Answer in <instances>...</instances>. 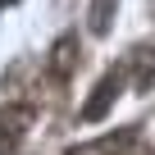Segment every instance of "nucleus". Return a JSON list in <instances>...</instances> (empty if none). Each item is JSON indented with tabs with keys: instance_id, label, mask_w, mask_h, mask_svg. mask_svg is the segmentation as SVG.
I'll return each mask as SVG.
<instances>
[{
	"instance_id": "0eeeda50",
	"label": "nucleus",
	"mask_w": 155,
	"mask_h": 155,
	"mask_svg": "<svg viewBox=\"0 0 155 155\" xmlns=\"http://www.w3.org/2000/svg\"><path fill=\"white\" fill-rule=\"evenodd\" d=\"M0 5H18V0H0Z\"/></svg>"
},
{
	"instance_id": "20e7f679",
	"label": "nucleus",
	"mask_w": 155,
	"mask_h": 155,
	"mask_svg": "<svg viewBox=\"0 0 155 155\" xmlns=\"http://www.w3.org/2000/svg\"><path fill=\"white\" fill-rule=\"evenodd\" d=\"M132 141H137V128H123V132H110V137H101V141H91V146H78V150H68V155H123Z\"/></svg>"
},
{
	"instance_id": "423d86ee",
	"label": "nucleus",
	"mask_w": 155,
	"mask_h": 155,
	"mask_svg": "<svg viewBox=\"0 0 155 155\" xmlns=\"http://www.w3.org/2000/svg\"><path fill=\"white\" fill-rule=\"evenodd\" d=\"M114 5H119V0H91V32L96 37H105L114 28Z\"/></svg>"
},
{
	"instance_id": "7ed1b4c3",
	"label": "nucleus",
	"mask_w": 155,
	"mask_h": 155,
	"mask_svg": "<svg viewBox=\"0 0 155 155\" xmlns=\"http://www.w3.org/2000/svg\"><path fill=\"white\" fill-rule=\"evenodd\" d=\"M78 64H82V46H78V37H59V41L50 46V59H46L50 78H55V82H68V78L78 73Z\"/></svg>"
},
{
	"instance_id": "f03ea898",
	"label": "nucleus",
	"mask_w": 155,
	"mask_h": 155,
	"mask_svg": "<svg viewBox=\"0 0 155 155\" xmlns=\"http://www.w3.org/2000/svg\"><path fill=\"white\" fill-rule=\"evenodd\" d=\"M37 110L32 105H0V155H18Z\"/></svg>"
},
{
	"instance_id": "39448f33",
	"label": "nucleus",
	"mask_w": 155,
	"mask_h": 155,
	"mask_svg": "<svg viewBox=\"0 0 155 155\" xmlns=\"http://www.w3.org/2000/svg\"><path fill=\"white\" fill-rule=\"evenodd\" d=\"M128 64L137 73V91H150V82H155V46H132Z\"/></svg>"
},
{
	"instance_id": "f257e3e1",
	"label": "nucleus",
	"mask_w": 155,
	"mask_h": 155,
	"mask_svg": "<svg viewBox=\"0 0 155 155\" xmlns=\"http://www.w3.org/2000/svg\"><path fill=\"white\" fill-rule=\"evenodd\" d=\"M123 73H128L123 64H119V68H105V73H101V82L91 87V101L82 105V114H78L82 123H101V119L110 114V105H114V101H119V91H123Z\"/></svg>"
}]
</instances>
